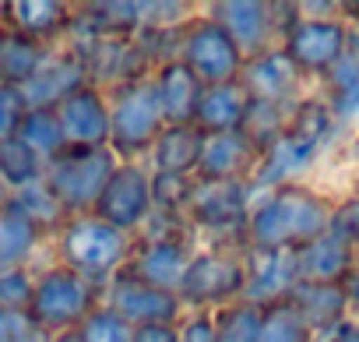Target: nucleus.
Listing matches in <instances>:
<instances>
[{
  "mask_svg": "<svg viewBox=\"0 0 359 342\" xmlns=\"http://www.w3.org/2000/svg\"><path fill=\"white\" fill-rule=\"evenodd\" d=\"M338 198L313 188L310 180L282 184L275 191L254 195L250 216H247V247H268V251H299L324 237L334 226Z\"/></svg>",
  "mask_w": 359,
  "mask_h": 342,
  "instance_id": "obj_1",
  "label": "nucleus"
},
{
  "mask_svg": "<svg viewBox=\"0 0 359 342\" xmlns=\"http://www.w3.org/2000/svg\"><path fill=\"white\" fill-rule=\"evenodd\" d=\"M53 258L60 265H67L71 272H78L85 282H92L95 289H106V282L127 268L130 261V247L134 237L102 223L99 216H71L57 237L50 240Z\"/></svg>",
  "mask_w": 359,
  "mask_h": 342,
  "instance_id": "obj_2",
  "label": "nucleus"
},
{
  "mask_svg": "<svg viewBox=\"0 0 359 342\" xmlns=\"http://www.w3.org/2000/svg\"><path fill=\"white\" fill-rule=\"evenodd\" d=\"M247 240H198L176 296L184 310H219L243 296Z\"/></svg>",
  "mask_w": 359,
  "mask_h": 342,
  "instance_id": "obj_3",
  "label": "nucleus"
},
{
  "mask_svg": "<svg viewBox=\"0 0 359 342\" xmlns=\"http://www.w3.org/2000/svg\"><path fill=\"white\" fill-rule=\"evenodd\" d=\"M194 251H198V237L187 226V219H165V216L151 212V219L141 226V233H134L127 272H134L148 286L176 293L187 275Z\"/></svg>",
  "mask_w": 359,
  "mask_h": 342,
  "instance_id": "obj_4",
  "label": "nucleus"
},
{
  "mask_svg": "<svg viewBox=\"0 0 359 342\" xmlns=\"http://www.w3.org/2000/svg\"><path fill=\"white\" fill-rule=\"evenodd\" d=\"M109 103V152L120 162H144L165 127L155 78H137L106 92Z\"/></svg>",
  "mask_w": 359,
  "mask_h": 342,
  "instance_id": "obj_5",
  "label": "nucleus"
},
{
  "mask_svg": "<svg viewBox=\"0 0 359 342\" xmlns=\"http://www.w3.org/2000/svg\"><path fill=\"white\" fill-rule=\"evenodd\" d=\"M120 159L109 148H64L53 162H46V184L64 205L67 216H88L95 212L113 169Z\"/></svg>",
  "mask_w": 359,
  "mask_h": 342,
  "instance_id": "obj_6",
  "label": "nucleus"
},
{
  "mask_svg": "<svg viewBox=\"0 0 359 342\" xmlns=\"http://www.w3.org/2000/svg\"><path fill=\"white\" fill-rule=\"evenodd\" d=\"M102 303V289L85 282L67 265L53 261L36 272V293H32V317L43 324V331H78L81 321Z\"/></svg>",
  "mask_w": 359,
  "mask_h": 342,
  "instance_id": "obj_7",
  "label": "nucleus"
},
{
  "mask_svg": "<svg viewBox=\"0 0 359 342\" xmlns=\"http://www.w3.org/2000/svg\"><path fill=\"white\" fill-rule=\"evenodd\" d=\"M254 205L250 184H212L194 180V195L187 205V226L198 240H247V216Z\"/></svg>",
  "mask_w": 359,
  "mask_h": 342,
  "instance_id": "obj_8",
  "label": "nucleus"
},
{
  "mask_svg": "<svg viewBox=\"0 0 359 342\" xmlns=\"http://www.w3.org/2000/svg\"><path fill=\"white\" fill-rule=\"evenodd\" d=\"M176 60L184 64L205 88H212V85L240 81V71H243L247 57L240 53V46L226 36V29L215 18L198 11V18L187 22L184 36H180Z\"/></svg>",
  "mask_w": 359,
  "mask_h": 342,
  "instance_id": "obj_9",
  "label": "nucleus"
},
{
  "mask_svg": "<svg viewBox=\"0 0 359 342\" xmlns=\"http://www.w3.org/2000/svg\"><path fill=\"white\" fill-rule=\"evenodd\" d=\"M345 39H348L345 18H299L282 39V50L310 85H320L341 60Z\"/></svg>",
  "mask_w": 359,
  "mask_h": 342,
  "instance_id": "obj_10",
  "label": "nucleus"
},
{
  "mask_svg": "<svg viewBox=\"0 0 359 342\" xmlns=\"http://www.w3.org/2000/svg\"><path fill=\"white\" fill-rule=\"evenodd\" d=\"M151 169L144 162H120L92 216L134 237L151 219Z\"/></svg>",
  "mask_w": 359,
  "mask_h": 342,
  "instance_id": "obj_11",
  "label": "nucleus"
},
{
  "mask_svg": "<svg viewBox=\"0 0 359 342\" xmlns=\"http://www.w3.org/2000/svg\"><path fill=\"white\" fill-rule=\"evenodd\" d=\"M240 85L250 99L275 103V106H285V110H292L303 96H310L317 88L303 78V71L289 60V53L282 46H271L257 57H247L243 71H240Z\"/></svg>",
  "mask_w": 359,
  "mask_h": 342,
  "instance_id": "obj_12",
  "label": "nucleus"
},
{
  "mask_svg": "<svg viewBox=\"0 0 359 342\" xmlns=\"http://www.w3.org/2000/svg\"><path fill=\"white\" fill-rule=\"evenodd\" d=\"M102 303L113 307L127 324L141 328V324H176L180 314H184V303H180L176 293L169 289H158V286H148L141 282L134 272H116L106 289H102Z\"/></svg>",
  "mask_w": 359,
  "mask_h": 342,
  "instance_id": "obj_13",
  "label": "nucleus"
},
{
  "mask_svg": "<svg viewBox=\"0 0 359 342\" xmlns=\"http://www.w3.org/2000/svg\"><path fill=\"white\" fill-rule=\"evenodd\" d=\"M50 237L15 205L11 195L0 198V268H46L53 265Z\"/></svg>",
  "mask_w": 359,
  "mask_h": 342,
  "instance_id": "obj_14",
  "label": "nucleus"
},
{
  "mask_svg": "<svg viewBox=\"0 0 359 342\" xmlns=\"http://www.w3.org/2000/svg\"><path fill=\"white\" fill-rule=\"evenodd\" d=\"M201 11L226 29V36L240 46L243 57H257L271 46H282L271 25L268 0H215V4H205Z\"/></svg>",
  "mask_w": 359,
  "mask_h": 342,
  "instance_id": "obj_15",
  "label": "nucleus"
},
{
  "mask_svg": "<svg viewBox=\"0 0 359 342\" xmlns=\"http://www.w3.org/2000/svg\"><path fill=\"white\" fill-rule=\"evenodd\" d=\"M296 286H299L296 251L247 247V286L240 300H250L257 307H275V303H285Z\"/></svg>",
  "mask_w": 359,
  "mask_h": 342,
  "instance_id": "obj_16",
  "label": "nucleus"
},
{
  "mask_svg": "<svg viewBox=\"0 0 359 342\" xmlns=\"http://www.w3.org/2000/svg\"><path fill=\"white\" fill-rule=\"evenodd\" d=\"M85 85H88L85 60L71 46L60 43V46H50L43 67L22 85V96H25L29 110H57L67 96H74Z\"/></svg>",
  "mask_w": 359,
  "mask_h": 342,
  "instance_id": "obj_17",
  "label": "nucleus"
},
{
  "mask_svg": "<svg viewBox=\"0 0 359 342\" xmlns=\"http://www.w3.org/2000/svg\"><path fill=\"white\" fill-rule=\"evenodd\" d=\"M71 22L74 4H64V0H4L0 4V25L43 46H60L71 32Z\"/></svg>",
  "mask_w": 359,
  "mask_h": 342,
  "instance_id": "obj_18",
  "label": "nucleus"
},
{
  "mask_svg": "<svg viewBox=\"0 0 359 342\" xmlns=\"http://www.w3.org/2000/svg\"><path fill=\"white\" fill-rule=\"evenodd\" d=\"M257 162H261V152H257L240 131L205 134V148H201V162H198L194 180H212V184H250Z\"/></svg>",
  "mask_w": 359,
  "mask_h": 342,
  "instance_id": "obj_19",
  "label": "nucleus"
},
{
  "mask_svg": "<svg viewBox=\"0 0 359 342\" xmlns=\"http://www.w3.org/2000/svg\"><path fill=\"white\" fill-rule=\"evenodd\" d=\"M67 148H109V103L95 85L78 88L57 106Z\"/></svg>",
  "mask_w": 359,
  "mask_h": 342,
  "instance_id": "obj_20",
  "label": "nucleus"
},
{
  "mask_svg": "<svg viewBox=\"0 0 359 342\" xmlns=\"http://www.w3.org/2000/svg\"><path fill=\"white\" fill-rule=\"evenodd\" d=\"M299 258V282H324V286H341L348 272L359 265V254L345 230L331 226L324 237L296 251Z\"/></svg>",
  "mask_w": 359,
  "mask_h": 342,
  "instance_id": "obj_21",
  "label": "nucleus"
},
{
  "mask_svg": "<svg viewBox=\"0 0 359 342\" xmlns=\"http://www.w3.org/2000/svg\"><path fill=\"white\" fill-rule=\"evenodd\" d=\"M201 148H205V131L198 124H165L151 152L144 155V166L151 173L194 177L201 162Z\"/></svg>",
  "mask_w": 359,
  "mask_h": 342,
  "instance_id": "obj_22",
  "label": "nucleus"
},
{
  "mask_svg": "<svg viewBox=\"0 0 359 342\" xmlns=\"http://www.w3.org/2000/svg\"><path fill=\"white\" fill-rule=\"evenodd\" d=\"M151 78H155V88H158V103H162L165 124H194L201 96H205V85L180 60H169V64L155 67Z\"/></svg>",
  "mask_w": 359,
  "mask_h": 342,
  "instance_id": "obj_23",
  "label": "nucleus"
},
{
  "mask_svg": "<svg viewBox=\"0 0 359 342\" xmlns=\"http://www.w3.org/2000/svg\"><path fill=\"white\" fill-rule=\"evenodd\" d=\"M289 303L299 310V317L310 324V331L317 338H324L334 324H341L348 317V303H345V289L341 286H324V282H299L289 296Z\"/></svg>",
  "mask_w": 359,
  "mask_h": 342,
  "instance_id": "obj_24",
  "label": "nucleus"
},
{
  "mask_svg": "<svg viewBox=\"0 0 359 342\" xmlns=\"http://www.w3.org/2000/svg\"><path fill=\"white\" fill-rule=\"evenodd\" d=\"M247 103H250V96L243 92L240 81L212 85V88H205V96H201V106H198L194 124H198L205 134L240 131V120H243V113H247Z\"/></svg>",
  "mask_w": 359,
  "mask_h": 342,
  "instance_id": "obj_25",
  "label": "nucleus"
},
{
  "mask_svg": "<svg viewBox=\"0 0 359 342\" xmlns=\"http://www.w3.org/2000/svg\"><path fill=\"white\" fill-rule=\"evenodd\" d=\"M43 177H46V162L18 134L0 141V191L15 195V191H22V188H29Z\"/></svg>",
  "mask_w": 359,
  "mask_h": 342,
  "instance_id": "obj_26",
  "label": "nucleus"
},
{
  "mask_svg": "<svg viewBox=\"0 0 359 342\" xmlns=\"http://www.w3.org/2000/svg\"><path fill=\"white\" fill-rule=\"evenodd\" d=\"M50 46L36 43V39H25L18 32H4V43H0V81L8 85H25L46 60Z\"/></svg>",
  "mask_w": 359,
  "mask_h": 342,
  "instance_id": "obj_27",
  "label": "nucleus"
},
{
  "mask_svg": "<svg viewBox=\"0 0 359 342\" xmlns=\"http://www.w3.org/2000/svg\"><path fill=\"white\" fill-rule=\"evenodd\" d=\"M289 113H292V110H285V106L250 99V103H247V113H243V120H240V134H243V138L264 155V152L285 134V127H289Z\"/></svg>",
  "mask_w": 359,
  "mask_h": 342,
  "instance_id": "obj_28",
  "label": "nucleus"
},
{
  "mask_svg": "<svg viewBox=\"0 0 359 342\" xmlns=\"http://www.w3.org/2000/svg\"><path fill=\"white\" fill-rule=\"evenodd\" d=\"M18 138L43 159V162H53L64 148H67V138H64V127H60V117L57 110H29L18 124Z\"/></svg>",
  "mask_w": 359,
  "mask_h": 342,
  "instance_id": "obj_29",
  "label": "nucleus"
},
{
  "mask_svg": "<svg viewBox=\"0 0 359 342\" xmlns=\"http://www.w3.org/2000/svg\"><path fill=\"white\" fill-rule=\"evenodd\" d=\"M15 198V205L53 240L57 237V230L71 219L67 212H64V205L57 202V195L50 191V184L46 180H36V184H29V188H22V191H15L11 195Z\"/></svg>",
  "mask_w": 359,
  "mask_h": 342,
  "instance_id": "obj_30",
  "label": "nucleus"
},
{
  "mask_svg": "<svg viewBox=\"0 0 359 342\" xmlns=\"http://www.w3.org/2000/svg\"><path fill=\"white\" fill-rule=\"evenodd\" d=\"M264 307L250 300H233L215 310V342H257Z\"/></svg>",
  "mask_w": 359,
  "mask_h": 342,
  "instance_id": "obj_31",
  "label": "nucleus"
},
{
  "mask_svg": "<svg viewBox=\"0 0 359 342\" xmlns=\"http://www.w3.org/2000/svg\"><path fill=\"white\" fill-rule=\"evenodd\" d=\"M257 342H317V335L299 317V310L285 300V303L264 307V321H261Z\"/></svg>",
  "mask_w": 359,
  "mask_h": 342,
  "instance_id": "obj_32",
  "label": "nucleus"
},
{
  "mask_svg": "<svg viewBox=\"0 0 359 342\" xmlns=\"http://www.w3.org/2000/svg\"><path fill=\"white\" fill-rule=\"evenodd\" d=\"M194 195V177H172V173H151V209L165 219H184Z\"/></svg>",
  "mask_w": 359,
  "mask_h": 342,
  "instance_id": "obj_33",
  "label": "nucleus"
},
{
  "mask_svg": "<svg viewBox=\"0 0 359 342\" xmlns=\"http://www.w3.org/2000/svg\"><path fill=\"white\" fill-rule=\"evenodd\" d=\"M81 342H134V324H127L113 307L99 303L78 328Z\"/></svg>",
  "mask_w": 359,
  "mask_h": 342,
  "instance_id": "obj_34",
  "label": "nucleus"
},
{
  "mask_svg": "<svg viewBox=\"0 0 359 342\" xmlns=\"http://www.w3.org/2000/svg\"><path fill=\"white\" fill-rule=\"evenodd\" d=\"M36 293V272L32 268H0V307L29 310Z\"/></svg>",
  "mask_w": 359,
  "mask_h": 342,
  "instance_id": "obj_35",
  "label": "nucleus"
},
{
  "mask_svg": "<svg viewBox=\"0 0 359 342\" xmlns=\"http://www.w3.org/2000/svg\"><path fill=\"white\" fill-rule=\"evenodd\" d=\"M53 335L32 317V310L0 307V342H50Z\"/></svg>",
  "mask_w": 359,
  "mask_h": 342,
  "instance_id": "obj_36",
  "label": "nucleus"
},
{
  "mask_svg": "<svg viewBox=\"0 0 359 342\" xmlns=\"http://www.w3.org/2000/svg\"><path fill=\"white\" fill-rule=\"evenodd\" d=\"M25 113H29V103H25L22 88L0 81V141L18 134V124H22Z\"/></svg>",
  "mask_w": 359,
  "mask_h": 342,
  "instance_id": "obj_37",
  "label": "nucleus"
},
{
  "mask_svg": "<svg viewBox=\"0 0 359 342\" xmlns=\"http://www.w3.org/2000/svg\"><path fill=\"white\" fill-rule=\"evenodd\" d=\"M176 331L180 342H215V310H184Z\"/></svg>",
  "mask_w": 359,
  "mask_h": 342,
  "instance_id": "obj_38",
  "label": "nucleus"
},
{
  "mask_svg": "<svg viewBox=\"0 0 359 342\" xmlns=\"http://www.w3.org/2000/svg\"><path fill=\"white\" fill-rule=\"evenodd\" d=\"M334 226L345 230V237L352 240V247H355V254H359V188H352L345 198H338Z\"/></svg>",
  "mask_w": 359,
  "mask_h": 342,
  "instance_id": "obj_39",
  "label": "nucleus"
},
{
  "mask_svg": "<svg viewBox=\"0 0 359 342\" xmlns=\"http://www.w3.org/2000/svg\"><path fill=\"white\" fill-rule=\"evenodd\" d=\"M134 342H180L176 324H141L134 328Z\"/></svg>",
  "mask_w": 359,
  "mask_h": 342,
  "instance_id": "obj_40",
  "label": "nucleus"
},
{
  "mask_svg": "<svg viewBox=\"0 0 359 342\" xmlns=\"http://www.w3.org/2000/svg\"><path fill=\"white\" fill-rule=\"evenodd\" d=\"M299 18H341V4H331V0H303Z\"/></svg>",
  "mask_w": 359,
  "mask_h": 342,
  "instance_id": "obj_41",
  "label": "nucleus"
},
{
  "mask_svg": "<svg viewBox=\"0 0 359 342\" xmlns=\"http://www.w3.org/2000/svg\"><path fill=\"white\" fill-rule=\"evenodd\" d=\"M317 342H359V317H345L341 324H334L324 338H317Z\"/></svg>",
  "mask_w": 359,
  "mask_h": 342,
  "instance_id": "obj_42",
  "label": "nucleus"
},
{
  "mask_svg": "<svg viewBox=\"0 0 359 342\" xmlns=\"http://www.w3.org/2000/svg\"><path fill=\"white\" fill-rule=\"evenodd\" d=\"M341 289H345V303H348V314L352 317H359V265L348 272V279L341 282Z\"/></svg>",
  "mask_w": 359,
  "mask_h": 342,
  "instance_id": "obj_43",
  "label": "nucleus"
},
{
  "mask_svg": "<svg viewBox=\"0 0 359 342\" xmlns=\"http://www.w3.org/2000/svg\"><path fill=\"white\" fill-rule=\"evenodd\" d=\"M348 162L355 166V180H352V188H359V138H355V134L348 138Z\"/></svg>",
  "mask_w": 359,
  "mask_h": 342,
  "instance_id": "obj_44",
  "label": "nucleus"
},
{
  "mask_svg": "<svg viewBox=\"0 0 359 342\" xmlns=\"http://www.w3.org/2000/svg\"><path fill=\"white\" fill-rule=\"evenodd\" d=\"M50 342H81V335H78V331H60V335H53Z\"/></svg>",
  "mask_w": 359,
  "mask_h": 342,
  "instance_id": "obj_45",
  "label": "nucleus"
},
{
  "mask_svg": "<svg viewBox=\"0 0 359 342\" xmlns=\"http://www.w3.org/2000/svg\"><path fill=\"white\" fill-rule=\"evenodd\" d=\"M4 32H8V29H4V25H0V43H4Z\"/></svg>",
  "mask_w": 359,
  "mask_h": 342,
  "instance_id": "obj_46",
  "label": "nucleus"
},
{
  "mask_svg": "<svg viewBox=\"0 0 359 342\" xmlns=\"http://www.w3.org/2000/svg\"><path fill=\"white\" fill-rule=\"evenodd\" d=\"M352 134H355V138H359V120H355V131H352Z\"/></svg>",
  "mask_w": 359,
  "mask_h": 342,
  "instance_id": "obj_47",
  "label": "nucleus"
},
{
  "mask_svg": "<svg viewBox=\"0 0 359 342\" xmlns=\"http://www.w3.org/2000/svg\"><path fill=\"white\" fill-rule=\"evenodd\" d=\"M0 198H4V191H0Z\"/></svg>",
  "mask_w": 359,
  "mask_h": 342,
  "instance_id": "obj_48",
  "label": "nucleus"
}]
</instances>
